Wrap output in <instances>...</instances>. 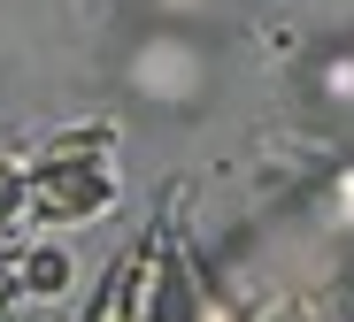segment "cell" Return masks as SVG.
<instances>
[{
  "instance_id": "obj_1",
  "label": "cell",
  "mask_w": 354,
  "mask_h": 322,
  "mask_svg": "<svg viewBox=\"0 0 354 322\" xmlns=\"http://www.w3.org/2000/svg\"><path fill=\"white\" fill-rule=\"evenodd\" d=\"M124 77H131V92H147L162 108H185V100L208 92V46L185 39V31H154V39L131 46V70Z\"/></svg>"
},
{
  "instance_id": "obj_2",
  "label": "cell",
  "mask_w": 354,
  "mask_h": 322,
  "mask_svg": "<svg viewBox=\"0 0 354 322\" xmlns=\"http://www.w3.org/2000/svg\"><path fill=\"white\" fill-rule=\"evenodd\" d=\"M308 70H316V92H324V100L354 108V46H331V54H316Z\"/></svg>"
},
{
  "instance_id": "obj_3",
  "label": "cell",
  "mask_w": 354,
  "mask_h": 322,
  "mask_svg": "<svg viewBox=\"0 0 354 322\" xmlns=\"http://www.w3.org/2000/svg\"><path fill=\"white\" fill-rule=\"evenodd\" d=\"M339 192H346V215H354V169H346V177H339Z\"/></svg>"
}]
</instances>
